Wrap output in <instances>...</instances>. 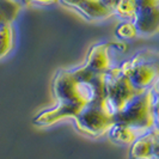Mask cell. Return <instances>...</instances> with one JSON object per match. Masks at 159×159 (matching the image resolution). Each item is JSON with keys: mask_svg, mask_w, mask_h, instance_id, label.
Listing matches in <instances>:
<instances>
[{"mask_svg": "<svg viewBox=\"0 0 159 159\" xmlns=\"http://www.w3.org/2000/svg\"><path fill=\"white\" fill-rule=\"evenodd\" d=\"M105 75L89 68L86 65L71 70H60L53 80V95L57 105L39 114L32 123L48 127L64 119L75 120L83 109L105 96Z\"/></svg>", "mask_w": 159, "mask_h": 159, "instance_id": "1", "label": "cell"}, {"mask_svg": "<svg viewBox=\"0 0 159 159\" xmlns=\"http://www.w3.org/2000/svg\"><path fill=\"white\" fill-rule=\"evenodd\" d=\"M114 125L135 128L141 132H150L156 128L154 95L151 88L135 96L115 116Z\"/></svg>", "mask_w": 159, "mask_h": 159, "instance_id": "2", "label": "cell"}, {"mask_svg": "<svg viewBox=\"0 0 159 159\" xmlns=\"http://www.w3.org/2000/svg\"><path fill=\"white\" fill-rule=\"evenodd\" d=\"M143 91L134 88L127 75L121 71V67L115 66L105 75L104 108L114 117L129 101Z\"/></svg>", "mask_w": 159, "mask_h": 159, "instance_id": "3", "label": "cell"}, {"mask_svg": "<svg viewBox=\"0 0 159 159\" xmlns=\"http://www.w3.org/2000/svg\"><path fill=\"white\" fill-rule=\"evenodd\" d=\"M130 83L138 90H147L159 77V52L143 50L121 66Z\"/></svg>", "mask_w": 159, "mask_h": 159, "instance_id": "4", "label": "cell"}, {"mask_svg": "<svg viewBox=\"0 0 159 159\" xmlns=\"http://www.w3.org/2000/svg\"><path fill=\"white\" fill-rule=\"evenodd\" d=\"M103 99L88 105L75 117V126L79 132L90 136H99L108 133L114 126V117L105 110Z\"/></svg>", "mask_w": 159, "mask_h": 159, "instance_id": "5", "label": "cell"}, {"mask_svg": "<svg viewBox=\"0 0 159 159\" xmlns=\"http://www.w3.org/2000/svg\"><path fill=\"white\" fill-rule=\"evenodd\" d=\"M133 23L139 36L151 37L159 34V0H135Z\"/></svg>", "mask_w": 159, "mask_h": 159, "instance_id": "6", "label": "cell"}, {"mask_svg": "<svg viewBox=\"0 0 159 159\" xmlns=\"http://www.w3.org/2000/svg\"><path fill=\"white\" fill-rule=\"evenodd\" d=\"M114 43H97L90 48L86 56L85 65L89 68L93 70L98 73H108L112 67L111 56H110V48Z\"/></svg>", "mask_w": 159, "mask_h": 159, "instance_id": "7", "label": "cell"}, {"mask_svg": "<svg viewBox=\"0 0 159 159\" xmlns=\"http://www.w3.org/2000/svg\"><path fill=\"white\" fill-rule=\"evenodd\" d=\"M154 129V128H153ZM140 136L138 140L132 143L129 150V159H151L152 147L154 141V130Z\"/></svg>", "mask_w": 159, "mask_h": 159, "instance_id": "8", "label": "cell"}, {"mask_svg": "<svg viewBox=\"0 0 159 159\" xmlns=\"http://www.w3.org/2000/svg\"><path fill=\"white\" fill-rule=\"evenodd\" d=\"M143 134L146 133L135 128H130L127 126H122V125H114L108 132L110 140L120 145H132Z\"/></svg>", "mask_w": 159, "mask_h": 159, "instance_id": "9", "label": "cell"}, {"mask_svg": "<svg viewBox=\"0 0 159 159\" xmlns=\"http://www.w3.org/2000/svg\"><path fill=\"white\" fill-rule=\"evenodd\" d=\"M16 43V31L13 23H4L0 25V60L7 56Z\"/></svg>", "mask_w": 159, "mask_h": 159, "instance_id": "10", "label": "cell"}, {"mask_svg": "<svg viewBox=\"0 0 159 159\" xmlns=\"http://www.w3.org/2000/svg\"><path fill=\"white\" fill-rule=\"evenodd\" d=\"M22 6L23 5L18 0H0V25L13 23Z\"/></svg>", "mask_w": 159, "mask_h": 159, "instance_id": "11", "label": "cell"}, {"mask_svg": "<svg viewBox=\"0 0 159 159\" xmlns=\"http://www.w3.org/2000/svg\"><path fill=\"white\" fill-rule=\"evenodd\" d=\"M115 34L120 40L122 41L133 40L139 36L135 24L133 22H129V20H123L122 23H120L117 28L115 29Z\"/></svg>", "mask_w": 159, "mask_h": 159, "instance_id": "12", "label": "cell"}, {"mask_svg": "<svg viewBox=\"0 0 159 159\" xmlns=\"http://www.w3.org/2000/svg\"><path fill=\"white\" fill-rule=\"evenodd\" d=\"M57 0H19L23 6H31V5H52L55 4Z\"/></svg>", "mask_w": 159, "mask_h": 159, "instance_id": "13", "label": "cell"}, {"mask_svg": "<svg viewBox=\"0 0 159 159\" xmlns=\"http://www.w3.org/2000/svg\"><path fill=\"white\" fill-rule=\"evenodd\" d=\"M153 130H154V141H153V147H152L151 159H159V134L156 128Z\"/></svg>", "mask_w": 159, "mask_h": 159, "instance_id": "14", "label": "cell"}, {"mask_svg": "<svg viewBox=\"0 0 159 159\" xmlns=\"http://www.w3.org/2000/svg\"><path fill=\"white\" fill-rule=\"evenodd\" d=\"M154 120H156V128L159 129V102L154 103Z\"/></svg>", "mask_w": 159, "mask_h": 159, "instance_id": "15", "label": "cell"}]
</instances>
